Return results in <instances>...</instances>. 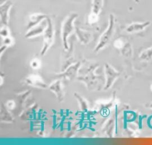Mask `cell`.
I'll return each mask as SVG.
<instances>
[{
    "mask_svg": "<svg viewBox=\"0 0 152 145\" xmlns=\"http://www.w3.org/2000/svg\"><path fill=\"white\" fill-rule=\"evenodd\" d=\"M134 1H135V2H139V1H140V0H134Z\"/></svg>",
    "mask_w": 152,
    "mask_h": 145,
    "instance_id": "7402d4cb",
    "label": "cell"
},
{
    "mask_svg": "<svg viewBox=\"0 0 152 145\" xmlns=\"http://www.w3.org/2000/svg\"><path fill=\"white\" fill-rule=\"evenodd\" d=\"M97 65L96 64L90 65L86 70L87 71L86 75L78 76L77 79L83 82L86 85L90 90L95 88L96 87H99L101 85L103 81L99 75H96L94 73V70L97 67Z\"/></svg>",
    "mask_w": 152,
    "mask_h": 145,
    "instance_id": "7a4b0ae2",
    "label": "cell"
},
{
    "mask_svg": "<svg viewBox=\"0 0 152 145\" xmlns=\"http://www.w3.org/2000/svg\"><path fill=\"white\" fill-rule=\"evenodd\" d=\"M49 88L51 91L55 93L57 98L59 101H62L64 96V92L62 82L60 80H56L54 81L49 85Z\"/></svg>",
    "mask_w": 152,
    "mask_h": 145,
    "instance_id": "8fae6325",
    "label": "cell"
},
{
    "mask_svg": "<svg viewBox=\"0 0 152 145\" xmlns=\"http://www.w3.org/2000/svg\"><path fill=\"white\" fill-rule=\"evenodd\" d=\"M1 35L2 38H5V37L10 36V30L7 27V26H4V27H1Z\"/></svg>",
    "mask_w": 152,
    "mask_h": 145,
    "instance_id": "e0dca14e",
    "label": "cell"
},
{
    "mask_svg": "<svg viewBox=\"0 0 152 145\" xmlns=\"http://www.w3.org/2000/svg\"><path fill=\"white\" fill-rule=\"evenodd\" d=\"M74 96L78 101L80 105V108L81 109V110L84 111H86L88 109V104L86 100L84 98H83L81 96H80V94H78L76 92L74 93Z\"/></svg>",
    "mask_w": 152,
    "mask_h": 145,
    "instance_id": "9a60e30c",
    "label": "cell"
},
{
    "mask_svg": "<svg viewBox=\"0 0 152 145\" xmlns=\"http://www.w3.org/2000/svg\"><path fill=\"white\" fill-rule=\"evenodd\" d=\"M25 82L29 85L40 88H46L48 87L47 84L44 81L43 78L37 75H31L27 76L25 79Z\"/></svg>",
    "mask_w": 152,
    "mask_h": 145,
    "instance_id": "ba28073f",
    "label": "cell"
},
{
    "mask_svg": "<svg viewBox=\"0 0 152 145\" xmlns=\"http://www.w3.org/2000/svg\"><path fill=\"white\" fill-rule=\"evenodd\" d=\"M80 62L75 63L74 64H71L64 71L62 72V73L58 74L57 77L62 78L68 81L72 80L76 77L78 69L80 67Z\"/></svg>",
    "mask_w": 152,
    "mask_h": 145,
    "instance_id": "8992f818",
    "label": "cell"
},
{
    "mask_svg": "<svg viewBox=\"0 0 152 145\" xmlns=\"http://www.w3.org/2000/svg\"><path fill=\"white\" fill-rule=\"evenodd\" d=\"M47 26L43 33V45L40 51L41 55H43L46 54L48 50L53 44L54 41L55 30L53 22L50 18L49 17L46 18Z\"/></svg>",
    "mask_w": 152,
    "mask_h": 145,
    "instance_id": "277c9868",
    "label": "cell"
},
{
    "mask_svg": "<svg viewBox=\"0 0 152 145\" xmlns=\"http://www.w3.org/2000/svg\"><path fill=\"white\" fill-rule=\"evenodd\" d=\"M46 26H47V20L46 19L43 21H42L40 23L37 24L36 26L28 30V31L25 35V37L27 38H31L40 35L43 33Z\"/></svg>",
    "mask_w": 152,
    "mask_h": 145,
    "instance_id": "9c48e42d",
    "label": "cell"
},
{
    "mask_svg": "<svg viewBox=\"0 0 152 145\" xmlns=\"http://www.w3.org/2000/svg\"><path fill=\"white\" fill-rule=\"evenodd\" d=\"M13 43H14V39L10 36L4 38V44L5 45H6L7 47L9 45L10 46L12 44H13Z\"/></svg>",
    "mask_w": 152,
    "mask_h": 145,
    "instance_id": "d6986e66",
    "label": "cell"
},
{
    "mask_svg": "<svg viewBox=\"0 0 152 145\" xmlns=\"http://www.w3.org/2000/svg\"><path fill=\"white\" fill-rule=\"evenodd\" d=\"M48 16L45 14L42 13H34L29 16L28 22L27 25V30L40 23L43 20H46Z\"/></svg>",
    "mask_w": 152,
    "mask_h": 145,
    "instance_id": "30bf717a",
    "label": "cell"
},
{
    "mask_svg": "<svg viewBox=\"0 0 152 145\" xmlns=\"http://www.w3.org/2000/svg\"><path fill=\"white\" fill-rule=\"evenodd\" d=\"M145 116H144L143 117H142L141 116H139V128L140 129L142 128V118Z\"/></svg>",
    "mask_w": 152,
    "mask_h": 145,
    "instance_id": "44dd1931",
    "label": "cell"
},
{
    "mask_svg": "<svg viewBox=\"0 0 152 145\" xmlns=\"http://www.w3.org/2000/svg\"><path fill=\"white\" fill-rule=\"evenodd\" d=\"M115 29V18L113 14H110L109 17L108 26L105 31L100 36L99 42L94 49V51L98 52L107 45L110 41Z\"/></svg>",
    "mask_w": 152,
    "mask_h": 145,
    "instance_id": "3957f363",
    "label": "cell"
},
{
    "mask_svg": "<svg viewBox=\"0 0 152 145\" xmlns=\"http://www.w3.org/2000/svg\"><path fill=\"white\" fill-rule=\"evenodd\" d=\"M75 32H77V37L81 42L85 44L89 42L91 38V35L89 33L82 30L80 29H77V30H75Z\"/></svg>",
    "mask_w": 152,
    "mask_h": 145,
    "instance_id": "7c38bea8",
    "label": "cell"
},
{
    "mask_svg": "<svg viewBox=\"0 0 152 145\" xmlns=\"http://www.w3.org/2000/svg\"><path fill=\"white\" fill-rule=\"evenodd\" d=\"M7 106L8 109H9L10 110H12L14 109V107H15V102L12 100H10L7 102Z\"/></svg>",
    "mask_w": 152,
    "mask_h": 145,
    "instance_id": "ffe728a7",
    "label": "cell"
},
{
    "mask_svg": "<svg viewBox=\"0 0 152 145\" xmlns=\"http://www.w3.org/2000/svg\"><path fill=\"white\" fill-rule=\"evenodd\" d=\"M98 19H99V15L95 14L92 13H91L90 14V15L88 16V22L91 24H93V23H96L98 21Z\"/></svg>",
    "mask_w": 152,
    "mask_h": 145,
    "instance_id": "2e32d148",
    "label": "cell"
},
{
    "mask_svg": "<svg viewBox=\"0 0 152 145\" xmlns=\"http://www.w3.org/2000/svg\"><path fill=\"white\" fill-rule=\"evenodd\" d=\"M12 6L11 1H7L1 4V21L4 26H8L10 19V11Z\"/></svg>",
    "mask_w": 152,
    "mask_h": 145,
    "instance_id": "52a82bcc",
    "label": "cell"
},
{
    "mask_svg": "<svg viewBox=\"0 0 152 145\" xmlns=\"http://www.w3.org/2000/svg\"><path fill=\"white\" fill-rule=\"evenodd\" d=\"M31 67L33 69H38L40 66V61L38 58H34L31 61Z\"/></svg>",
    "mask_w": 152,
    "mask_h": 145,
    "instance_id": "ac0fdd59",
    "label": "cell"
},
{
    "mask_svg": "<svg viewBox=\"0 0 152 145\" xmlns=\"http://www.w3.org/2000/svg\"><path fill=\"white\" fill-rule=\"evenodd\" d=\"M78 17V14L72 13L64 20L61 27V37L64 48L65 50L69 49L68 38L74 30V22Z\"/></svg>",
    "mask_w": 152,
    "mask_h": 145,
    "instance_id": "6da1fadb",
    "label": "cell"
},
{
    "mask_svg": "<svg viewBox=\"0 0 152 145\" xmlns=\"http://www.w3.org/2000/svg\"><path fill=\"white\" fill-rule=\"evenodd\" d=\"M104 73L106 76V82L104 89L105 90L110 88L116 78L118 76L119 73L116 71L111 65L108 63L104 64Z\"/></svg>",
    "mask_w": 152,
    "mask_h": 145,
    "instance_id": "5b68a950",
    "label": "cell"
},
{
    "mask_svg": "<svg viewBox=\"0 0 152 145\" xmlns=\"http://www.w3.org/2000/svg\"><path fill=\"white\" fill-rule=\"evenodd\" d=\"M104 1L103 0H92L91 12L97 15H99L103 6Z\"/></svg>",
    "mask_w": 152,
    "mask_h": 145,
    "instance_id": "4fadbf2b",
    "label": "cell"
},
{
    "mask_svg": "<svg viewBox=\"0 0 152 145\" xmlns=\"http://www.w3.org/2000/svg\"><path fill=\"white\" fill-rule=\"evenodd\" d=\"M1 121L11 122L13 121V118L12 116L10 115V113L7 110V109L1 105Z\"/></svg>",
    "mask_w": 152,
    "mask_h": 145,
    "instance_id": "5bb4252c",
    "label": "cell"
}]
</instances>
